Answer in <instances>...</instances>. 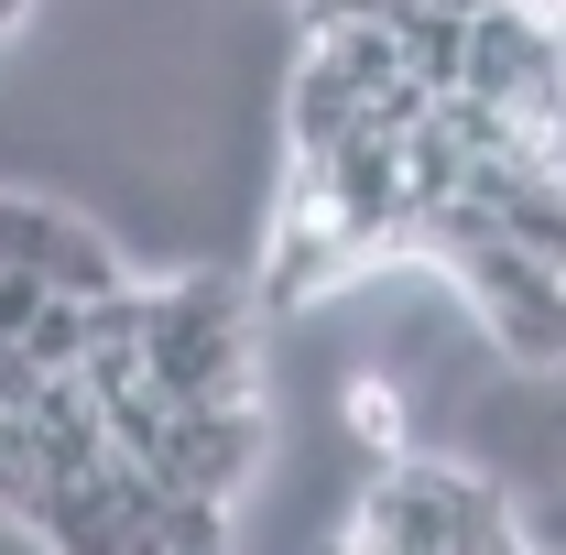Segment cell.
Listing matches in <instances>:
<instances>
[{"label":"cell","mask_w":566,"mask_h":555,"mask_svg":"<svg viewBox=\"0 0 566 555\" xmlns=\"http://www.w3.org/2000/svg\"><path fill=\"white\" fill-rule=\"evenodd\" d=\"M338 545L349 555H512V545H556V534L512 512L501 469L381 447V469L359 480V512L338 523Z\"/></svg>","instance_id":"cell-1"},{"label":"cell","mask_w":566,"mask_h":555,"mask_svg":"<svg viewBox=\"0 0 566 555\" xmlns=\"http://www.w3.org/2000/svg\"><path fill=\"white\" fill-rule=\"evenodd\" d=\"M251 283L229 273H186V283H142V370L175 404H262L251 381Z\"/></svg>","instance_id":"cell-2"},{"label":"cell","mask_w":566,"mask_h":555,"mask_svg":"<svg viewBox=\"0 0 566 555\" xmlns=\"http://www.w3.org/2000/svg\"><path fill=\"white\" fill-rule=\"evenodd\" d=\"M436 262L458 273L469 316H480V338H491L523 381H556V359H566V240L480 229V240H447Z\"/></svg>","instance_id":"cell-3"},{"label":"cell","mask_w":566,"mask_h":555,"mask_svg":"<svg viewBox=\"0 0 566 555\" xmlns=\"http://www.w3.org/2000/svg\"><path fill=\"white\" fill-rule=\"evenodd\" d=\"M556 66H566L556 0H480V11L458 22V76H447V87L512 109L523 132H556Z\"/></svg>","instance_id":"cell-4"},{"label":"cell","mask_w":566,"mask_h":555,"mask_svg":"<svg viewBox=\"0 0 566 555\" xmlns=\"http://www.w3.org/2000/svg\"><path fill=\"white\" fill-rule=\"evenodd\" d=\"M0 273H44L66 294H98V283H120V251L55 197H0Z\"/></svg>","instance_id":"cell-5"},{"label":"cell","mask_w":566,"mask_h":555,"mask_svg":"<svg viewBox=\"0 0 566 555\" xmlns=\"http://www.w3.org/2000/svg\"><path fill=\"white\" fill-rule=\"evenodd\" d=\"M349 425L370 436V447H403V404H392V381L359 370V381H349Z\"/></svg>","instance_id":"cell-6"},{"label":"cell","mask_w":566,"mask_h":555,"mask_svg":"<svg viewBox=\"0 0 566 555\" xmlns=\"http://www.w3.org/2000/svg\"><path fill=\"white\" fill-rule=\"evenodd\" d=\"M294 11H305V22H316V33H327V22H392V11H403V0H294Z\"/></svg>","instance_id":"cell-7"},{"label":"cell","mask_w":566,"mask_h":555,"mask_svg":"<svg viewBox=\"0 0 566 555\" xmlns=\"http://www.w3.org/2000/svg\"><path fill=\"white\" fill-rule=\"evenodd\" d=\"M33 11H44V0H0V44H11V33H22Z\"/></svg>","instance_id":"cell-8"},{"label":"cell","mask_w":566,"mask_h":555,"mask_svg":"<svg viewBox=\"0 0 566 555\" xmlns=\"http://www.w3.org/2000/svg\"><path fill=\"white\" fill-rule=\"evenodd\" d=\"M424 11H458V22H469V11H480V0H424Z\"/></svg>","instance_id":"cell-9"}]
</instances>
